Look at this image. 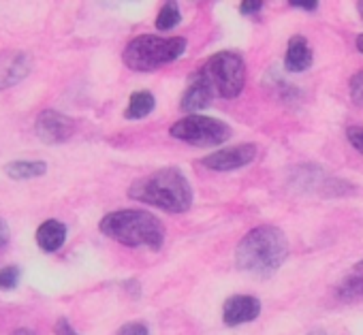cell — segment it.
<instances>
[{
    "mask_svg": "<svg viewBox=\"0 0 363 335\" xmlns=\"http://www.w3.org/2000/svg\"><path fill=\"white\" fill-rule=\"evenodd\" d=\"M214 101V94L208 90V86L195 75L184 92V96H182L179 101V107L184 111H199V109H206L210 103Z\"/></svg>",
    "mask_w": 363,
    "mask_h": 335,
    "instance_id": "13",
    "label": "cell"
},
{
    "mask_svg": "<svg viewBox=\"0 0 363 335\" xmlns=\"http://www.w3.org/2000/svg\"><path fill=\"white\" fill-rule=\"evenodd\" d=\"M289 256V242L284 233L276 227H257L238 246L235 261L238 267L257 273L269 276L274 273Z\"/></svg>",
    "mask_w": 363,
    "mask_h": 335,
    "instance_id": "2",
    "label": "cell"
},
{
    "mask_svg": "<svg viewBox=\"0 0 363 335\" xmlns=\"http://www.w3.org/2000/svg\"><path fill=\"white\" fill-rule=\"evenodd\" d=\"M99 229L103 235H107L113 242L128 246V248L147 246L152 250H160V246L164 242L162 222L154 214L141 212V210L111 212L99 222Z\"/></svg>",
    "mask_w": 363,
    "mask_h": 335,
    "instance_id": "3",
    "label": "cell"
},
{
    "mask_svg": "<svg viewBox=\"0 0 363 335\" xmlns=\"http://www.w3.org/2000/svg\"><path fill=\"white\" fill-rule=\"evenodd\" d=\"M20 282V269L16 265L0 269V290H13Z\"/></svg>",
    "mask_w": 363,
    "mask_h": 335,
    "instance_id": "18",
    "label": "cell"
},
{
    "mask_svg": "<svg viewBox=\"0 0 363 335\" xmlns=\"http://www.w3.org/2000/svg\"><path fill=\"white\" fill-rule=\"evenodd\" d=\"M48 164L43 160H11L5 166V174L11 180H35L45 176Z\"/></svg>",
    "mask_w": 363,
    "mask_h": 335,
    "instance_id": "14",
    "label": "cell"
},
{
    "mask_svg": "<svg viewBox=\"0 0 363 335\" xmlns=\"http://www.w3.org/2000/svg\"><path fill=\"white\" fill-rule=\"evenodd\" d=\"M263 7H265V3H261V0H244V3L240 5V11L250 16V13H259Z\"/></svg>",
    "mask_w": 363,
    "mask_h": 335,
    "instance_id": "22",
    "label": "cell"
},
{
    "mask_svg": "<svg viewBox=\"0 0 363 335\" xmlns=\"http://www.w3.org/2000/svg\"><path fill=\"white\" fill-rule=\"evenodd\" d=\"M257 158V145L255 143H242L233 147H223L210 156L203 158V166L212 171H235L242 166L250 164Z\"/></svg>",
    "mask_w": 363,
    "mask_h": 335,
    "instance_id": "8",
    "label": "cell"
},
{
    "mask_svg": "<svg viewBox=\"0 0 363 335\" xmlns=\"http://www.w3.org/2000/svg\"><path fill=\"white\" fill-rule=\"evenodd\" d=\"M156 107V98L152 92L147 90H139V92H133L130 98H128V105H126V120H143L145 115H150Z\"/></svg>",
    "mask_w": 363,
    "mask_h": 335,
    "instance_id": "15",
    "label": "cell"
},
{
    "mask_svg": "<svg viewBox=\"0 0 363 335\" xmlns=\"http://www.w3.org/2000/svg\"><path fill=\"white\" fill-rule=\"evenodd\" d=\"M261 314V301L252 295H233L223 305V320L227 327L252 322Z\"/></svg>",
    "mask_w": 363,
    "mask_h": 335,
    "instance_id": "10",
    "label": "cell"
},
{
    "mask_svg": "<svg viewBox=\"0 0 363 335\" xmlns=\"http://www.w3.org/2000/svg\"><path fill=\"white\" fill-rule=\"evenodd\" d=\"M314 62V54L308 45L306 37H293L289 41L286 47V56H284V69L289 73H303L312 67Z\"/></svg>",
    "mask_w": 363,
    "mask_h": 335,
    "instance_id": "11",
    "label": "cell"
},
{
    "mask_svg": "<svg viewBox=\"0 0 363 335\" xmlns=\"http://www.w3.org/2000/svg\"><path fill=\"white\" fill-rule=\"evenodd\" d=\"M171 137L179 139L191 145H220L231 137V126L218 118L201 115V113H191L186 118L177 120L171 126Z\"/></svg>",
    "mask_w": 363,
    "mask_h": 335,
    "instance_id": "6",
    "label": "cell"
},
{
    "mask_svg": "<svg viewBox=\"0 0 363 335\" xmlns=\"http://www.w3.org/2000/svg\"><path fill=\"white\" fill-rule=\"evenodd\" d=\"M30 69H33V62L28 54L18 52V50L0 52V90L13 88L16 84L26 79Z\"/></svg>",
    "mask_w": 363,
    "mask_h": 335,
    "instance_id": "9",
    "label": "cell"
},
{
    "mask_svg": "<svg viewBox=\"0 0 363 335\" xmlns=\"http://www.w3.org/2000/svg\"><path fill=\"white\" fill-rule=\"evenodd\" d=\"M340 295L346 297V299L363 297V261L350 271L348 278H344V282L340 286Z\"/></svg>",
    "mask_w": 363,
    "mask_h": 335,
    "instance_id": "16",
    "label": "cell"
},
{
    "mask_svg": "<svg viewBox=\"0 0 363 335\" xmlns=\"http://www.w3.org/2000/svg\"><path fill=\"white\" fill-rule=\"evenodd\" d=\"M357 50L363 54V35H359V37H357Z\"/></svg>",
    "mask_w": 363,
    "mask_h": 335,
    "instance_id": "26",
    "label": "cell"
},
{
    "mask_svg": "<svg viewBox=\"0 0 363 335\" xmlns=\"http://www.w3.org/2000/svg\"><path fill=\"white\" fill-rule=\"evenodd\" d=\"M9 237H11V231H9V225L5 218H0V250H3L7 244H9Z\"/></svg>",
    "mask_w": 363,
    "mask_h": 335,
    "instance_id": "24",
    "label": "cell"
},
{
    "mask_svg": "<svg viewBox=\"0 0 363 335\" xmlns=\"http://www.w3.org/2000/svg\"><path fill=\"white\" fill-rule=\"evenodd\" d=\"M184 52H186L184 37L139 35L124 47L122 60L130 71L147 73V71H156L169 62H175Z\"/></svg>",
    "mask_w": 363,
    "mask_h": 335,
    "instance_id": "4",
    "label": "cell"
},
{
    "mask_svg": "<svg viewBox=\"0 0 363 335\" xmlns=\"http://www.w3.org/2000/svg\"><path fill=\"white\" fill-rule=\"evenodd\" d=\"M128 197L171 214L189 212L193 205V188L186 176L175 166H167L135 180L128 188Z\"/></svg>",
    "mask_w": 363,
    "mask_h": 335,
    "instance_id": "1",
    "label": "cell"
},
{
    "mask_svg": "<svg viewBox=\"0 0 363 335\" xmlns=\"http://www.w3.org/2000/svg\"><path fill=\"white\" fill-rule=\"evenodd\" d=\"M67 242V227L60 220H45L37 229V244L43 252H58Z\"/></svg>",
    "mask_w": 363,
    "mask_h": 335,
    "instance_id": "12",
    "label": "cell"
},
{
    "mask_svg": "<svg viewBox=\"0 0 363 335\" xmlns=\"http://www.w3.org/2000/svg\"><path fill=\"white\" fill-rule=\"evenodd\" d=\"M56 335H79V333L71 327V322L67 318H60L56 322Z\"/></svg>",
    "mask_w": 363,
    "mask_h": 335,
    "instance_id": "23",
    "label": "cell"
},
{
    "mask_svg": "<svg viewBox=\"0 0 363 335\" xmlns=\"http://www.w3.org/2000/svg\"><path fill=\"white\" fill-rule=\"evenodd\" d=\"M179 22H182V13H179V7H177L175 3L162 5V9H160L158 16H156V28H158L160 33H167V30L175 28Z\"/></svg>",
    "mask_w": 363,
    "mask_h": 335,
    "instance_id": "17",
    "label": "cell"
},
{
    "mask_svg": "<svg viewBox=\"0 0 363 335\" xmlns=\"http://www.w3.org/2000/svg\"><path fill=\"white\" fill-rule=\"evenodd\" d=\"M348 141H350V145L357 149V152H361L363 154V128H348Z\"/></svg>",
    "mask_w": 363,
    "mask_h": 335,
    "instance_id": "21",
    "label": "cell"
},
{
    "mask_svg": "<svg viewBox=\"0 0 363 335\" xmlns=\"http://www.w3.org/2000/svg\"><path fill=\"white\" fill-rule=\"evenodd\" d=\"M357 7H359V13H361V18H363V3H359Z\"/></svg>",
    "mask_w": 363,
    "mask_h": 335,
    "instance_id": "29",
    "label": "cell"
},
{
    "mask_svg": "<svg viewBox=\"0 0 363 335\" xmlns=\"http://www.w3.org/2000/svg\"><path fill=\"white\" fill-rule=\"evenodd\" d=\"M348 90H350V98H352L357 105H363V69L357 71V73L350 77Z\"/></svg>",
    "mask_w": 363,
    "mask_h": 335,
    "instance_id": "19",
    "label": "cell"
},
{
    "mask_svg": "<svg viewBox=\"0 0 363 335\" xmlns=\"http://www.w3.org/2000/svg\"><path fill=\"white\" fill-rule=\"evenodd\" d=\"M35 132L43 143L60 145V143L69 141L75 135V120L60 113V111H56V109H45L37 118Z\"/></svg>",
    "mask_w": 363,
    "mask_h": 335,
    "instance_id": "7",
    "label": "cell"
},
{
    "mask_svg": "<svg viewBox=\"0 0 363 335\" xmlns=\"http://www.w3.org/2000/svg\"><path fill=\"white\" fill-rule=\"evenodd\" d=\"M195 75L208 86L214 98H235L246 84V64L235 52H218Z\"/></svg>",
    "mask_w": 363,
    "mask_h": 335,
    "instance_id": "5",
    "label": "cell"
},
{
    "mask_svg": "<svg viewBox=\"0 0 363 335\" xmlns=\"http://www.w3.org/2000/svg\"><path fill=\"white\" fill-rule=\"evenodd\" d=\"M13 335H35V333H33L30 329H20V331H16Z\"/></svg>",
    "mask_w": 363,
    "mask_h": 335,
    "instance_id": "27",
    "label": "cell"
},
{
    "mask_svg": "<svg viewBox=\"0 0 363 335\" xmlns=\"http://www.w3.org/2000/svg\"><path fill=\"white\" fill-rule=\"evenodd\" d=\"M310 335H327V333H325V331H312Z\"/></svg>",
    "mask_w": 363,
    "mask_h": 335,
    "instance_id": "28",
    "label": "cell"
},
{
    "mask_svg": "<svg viewBox=\"0 0 363 335\" xmlns=\"http://www.w3.org/2000/svg\"><path fill=\"white\" fill-rule=\"evenodd\" d=\"M118 335H150V331H147V327H145L143 322L133 320V322L122 324L120 331H118Z\"/></svg>",
    "mask_w": 363,
    "mask_h": 335,
    "instance_id": "20",
    "label": "cell"
},
{
    "mask_svg": "<svg viewBox=\"0 0 363 335\" xmlns=\"http://www.w3.org/2000/svg\"><path fill=\"white\" fill-rule=\"evenodd\" d=\"M291 7H297V9H306V11H314V9L318 7V3H314V0H310V3H303V0H301V3H297V0H293V3H291Z\"/></svg>",
    "mask_w": 363,
    "mask_h": 335,
    "instance_id": "25",
    "label": "cell"
}]
</instances>
